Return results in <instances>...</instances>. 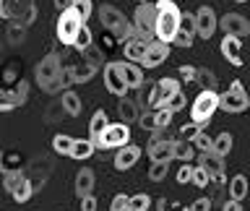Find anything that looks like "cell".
Listing matches in <instances>:
<instances>
[{"label":"cell","mask_w":250,"mask_h":211,"mask_svg":"<svg viewBox=\"0 0 250 211\" xmlns=\"http://www.w3.org/2000/svg\"><path fill=\"white\" fill-rule=\"evenodd\" d=\"M219 29L224 31V34H232V37H248L250 34V21L245 19L242 13H227L219 19Z\"/></svg>","instance_id":"obj_13"},{"label":"cell","mask_w":250,"mask_h":211,"mask_svg":"<svg viewBox=\"0 0 250 211\" xmlns=\"http://www.w3.org/2000/svg\"><path fill=\"white\" fill-rule=\"evenodd\" d=\"M0 16L11 21V0H0Z\"/></svg>","instance_id":"obj_54"},{"label":"cell","mask_w":250,"mask_h":211,"mask_svg":"<svg viewBox=\"0 0 250 211\" xmlns=\"http://www.w3.org/2000/svg\"><path fill=\"white\" fill-rule=\"evenodd\" d=\"M198 164L203 169L208 172L211 177H216V175H222L224 172V156H219L216 151H208V154H201V159H198Z\"/></svg>","instance_id":"obj_21"},{"label":"cell","mask_w":250,"mask_h":211,"mask_svg":"<svg viewBox=\"0 0 250 211\" xmlns=\"http://www.w3.org/2000/svg\"><path fill=\"white\" fill-rule=\"evenodd\" d=\"M185 105H188V99H185L183 89H180V91H177L175 97H172V99H169V102H167V105H164V107H167L169 112H180V109H185Z\"/></svg>","instance_id":"obj_44"},{"label":"cell","mask_w":250,"mask_h":211,"mask_svg":"<svg viewBox=\"0 0 250 211\" xmlns=\"http://www.w3.org/2000/svg\"><path fill=\"white\" fill-rule=\"evenodd\" d=\"M102 73H104V86H107L109 94H115V97H125V94H128L130 86L125 84L120 63H107V65L102 68Z\"/></svg>","instance_id":"obj_10"},{"label":"cell","mask_w":250,"mask_h":211,"mask_svg":"<svg viewBox=\"0 0 250 211\" xmlns=\"http://www.w3.org/2000/svg\"><path fill=\"white\" fill-rule=\"evenodd\" d=\"M94 42H91V29L89 26H83L81 29V34H78V39H76V50L78 52H83L86 50V47H91Z\"/></svg>","instance_id":"obj_47"},{"label":"cell","mask_w":250,"mask_h":211,"mask_svg":"<svg viewBox=\"0 0 250 211\" xmlns=\"http://www.w3.org/2000/svg\"><path fill=\"white\" fill-rule=\"evenodd\" d=\"M234 3H250V0H234Z\"/></svg>","instance_id":"obj_56"},{"label":"cell","mask_w":250,"mask_h":211,"mask_svg":"<svg viewBox=\"0 0 250 211\" xmlns=\"http://www.w3.org/2000/svg\"><path fill=\"white\" fill-rule=\"evenodd\" d=\"M81 58L86 60V63H91V65L94 68H104L107 65V63H104V52H102V50H97V47H86V50L81 52Z\"/></svg>","instance_id":"obj_34"},{"label":"cell","mask_w":250,"mask_h":211,"mask_svg":"<svg viewBox=\"0 0 250 211\" xmlns=\"http://www.w3.org/2000/svg\"><path fill=\"white\" fill-rule=\"evenodd\" d=\"M29 97V84L19 81L13 89H0V112H11V109L21 107Z\"/></svg>","instance_id":"obj_11"},{"label":"cell","mask_w":250,"mask_h":211,"mask_svg":"<svg viewBox=\"0 0 250 211\" xmlns=\"http://www.w3.org/2000/svg\"><path fill=\"white\" fill-rule=\"evenodd\" d=\"M180 78L188 81V84H195V81H198V70L190 68V65H183V68H180Z\"/></svg>","instance_id":"obj_51"},{"label":"cell","mask_w":250,"mask_h":211,"mask_svg":"<svg viewBox=\"0 0 250 211\" xmlns=\"http://www.w3.org/2000/svg\"><path fill=\"white\" fill-rule=\"evenodd\" d=\"M248 188H250V183H248L245 175H234L229 180V198L232 201H242L248 195Z\"/></svg>","instance_id":"obj_28"},{"label":"cell","mask_w":250,"mask_h":211,"mask_svg":"<svg viewBox=\"0 0 250 211\" xmlns=\"http://www.w3.org/2000/svg\"><path fill=\"white\" fill-rule=\"evenodd\" d=\"M193 164L190 162H183V167H180V172H177V183L180 185H185V183H190V180H193Z\"/></svg>","instance_id":"obj_49"},{"label":"cell","mask_w":250,"mask_h":211,"mask_svg":"<svg viewBox=\"0 0 250 211\" xmlns=\"http://www.w3.org/2000/svg\"><path fill=\"white\" fill-rule=\"evenodd\" d=\"M169 172V162H151V167H148V180L151 183H162L164 177H167Z\"/></svg>","instance_id":"obj_36"},{"label":"cell","mask_w":250,"mask_h":211,"mask_svg":"<svg viewBox=\"0 0 250 211\" xmlns=\"http://www.w3.org/2000/svg\"><path fill=\"white\" fill-rule=\"evenodd\" d=\"M156 211H190V206H183V203H175V201L159 198V201H156Z\"/></svg>","instance_id":"obj_46"},{"label":"cell","mask_w":250,"mask_h":211,"mask_svg":"<svg viewBox=\"0 0 250 211\" xmlns=\"http://www.w3.org/2000/svg\"><path fill=\"white\" fill-rule=\"evenodd\" d=\"M23 180H26V175H23L21 169H8V172H5V180H3V188H5L8 193H13L16 188L23 183Z\"/></svg>","instance_id":"obj_35"},{"label":"cell","mask_w":250,"mask_h":211,"mask_svg":"<svg viewBox=\"0 0 250 211\" xmlns=\"http://www.w3.org/2000/svg\"><path fill=\"white\" fill-rule=\"evenodd\" d=\"M128 206H130L133 211H146L148 206H151V195H148V193H136V195H130Z\"/></svg>","instance_id":"obj_39"},{"label":"cell","mask_w":250,"mask_h":211,"mask_svg":"<svg viewBox=\"0 0 250 211\" xmlns=\"http://www.w3.org/2000/svg\"><path fill=\"white\" fill-rule=\"evenodd\" d=\"M195 37H198L195 13H183V19H180V26H177V34H175V39H172V44H177V47H190Z\"/></svg>","instance_id":"obj_14"},{"label":"cell","mask_w":250,"mask_h":211,"mask_svg":"<svg viewBox=\"0 0 250 211\" xmlns=\"http://www.w3.org/2000/svg\"><path fill=\"white\" fill-rule=\"evenodd\" d=\"M193 156H195V146H193V141L175 138V159H180V162H193Z\"/></svg>","instance_id":"obj_29"},{"label":"cell","mask_w":250,"mask_h":211,"mask_svg":"<svg viewBox=\"0 0 250 211\" xmlns=\"http://www.w3.org/2000/svg\"><path fill=\"white\" fill-rule=\"evenodd\" d=\"M130 144V125L128 123H109L104 133L99 136L97 141V148H123V146H128Z\"/></svg>","instance_id":"obj_9"},{"label":"cell","mask_w":250,"mask_h":211,"mask_svg":"<svg viewBox=\"0 0 250 211\" xmlns=\"http://www.w3.org/2000/svg\"><path fill=\"white\" fill-rule=\"evenodd\" d=\"M169 58V44L167 42H162V39H154V42H148V50H146V58L141 65H146V68H156V65H162L164 60Z\"/></svg>","instance_id":"obj_16"},{"label":"cell","mask_w":250,"mask_h":211,"mask_svg":"<svg viewBox=\"0 0 250 211\" xmlns=\"http://www.w3.org/2000/svg\"><path fill=\"white\" fill-rule=\"evenodd\" d=\"M120 70H123V76H125V84L130 86V89H138L141 84H144V70H141L138 63H120Z\"/></svg>","instance_id":"obj_22"},{"label":"cell","mask_w":250,"mask_h":211,"mask_svg":"<svg viewBox=\"0 0 250 211\" xmlns=\"http://www.w3.org/2000/svg\"><path fill=\"white\" fill-rule=\"evenodd\" d=\"M70 5H73L76 11L83 16V21H89V19H91V13H94V0H73Z\"/></svg>","instance_id":"obj_43"},{"label":"cell","mask_w":250,"mask_h":211,"mask_svg":"<svg viewBox=\"0 0 250 211\" xmlns=\"http://www.w3.org/2000/svg\"><path fill=\"white\" fill-rule=\"evenodd\" d=\"M148 159L151 162H172L175 159V138H162L148 144Z\"/></svg>","instance_id":"obj_15"},{"label":"cell","mask_w":250,"mask_h":211,"mask_svg":"<svg viewBox=\"0 0 250 211\" xmlns=\"http://www.w3.org/2000/svg\"><path fill=\"white\" fill-rule=\"evenodd\" d=\"M23 39H26V23H21V21H13L11 26H8V42H13V44H21Z\"/></svg>","instance_id":"obj_37"},{"label":"cell","mask_w":250,"mask_h":211,"mask_svg":"<svg viewBox=\"0 0 250 211\" xmlns=\"http://www.w3.org/2000/svg\"><path fill=\"white\" fill-rule=\"evenodd\" d=\"M128 201H130V195H125V193H117L112 203H109V211H123L125 206H128Z\"/></svg>","instance_id":"obj_50"},{"label":"cell","mask_w":250,"mask_h":211,"mask_svg":"<svg viewBox=\"0 0 250 211\" xmlns=\"http://www.w3.org/2000/svg\"><path fill=\"white\" fill-rule=\"evenodd\" d=\"M60 105H62V112H65V115H70V117L81 115V97H78L76 91H62V97H60Z\"/></svg>","instance_id":"obj_27"},{"label":"cell","mask_w":250,"mask_h":211,"mask_svg":"<svg viewBox=\"0 0 250 211\" xmlns=\"http://www.w3.org/2000/svg\"><path fill=\"white\" fill-rule=\"evenodd\" d=\"M201 130H203V125H198V123L190 120V123H185L183 128H180V138H183V141H193Z\"/></svg>","instance_id":"obj_41"},{"label":"cell","mask_w":250,"mask_h":211,"mask_svg":"<svg viewBox=\"0 0 250 211\" xmlns=\"http://www.w3.org/2000/svg\"><path fill=\"white\" fill-rule=\"evenodd\" d=\"M232 144H234V138H232V133H219V136L214 138V151L219 156H227L232 151Z\"/></svg>","instance_id":"obj_33"},{"label":"cell","mask_w":250,"mask_h":211,"mask_svg":"<svg viewBox=\"0 0 250 211\" xmlns=\"http://www.w3.org/2000/svg\"><path fill=\"white\" fill-rule=\"evenodd\" d=\"M62 60H60V55L58 52H47L42 60L37 63V68H34V81L39 84V89H44V86H50L55 78H58L62 73Z\"/></svg>","instance_id":"obj_8"},{"label":"cell","mask_w":250,"mask_h":211,"mask_svg":"<svg viewBox=\"0 0 250 211\" xmlns=\"http://www.w3.org/2000/svg\"><path fill=\"white\" fill-rule=\"evenodd\" d=\"M99 21H102V26H104L107 31H112V34H115L117 39H123V42H125L128 37L136 34L133 23L125 21V16L117 11L115 5H102V8H99Z\"/></svg>","instance_id":"obj_4"},{"label":"cell","mask_w":250,"mask_h":211,"mask_svg":"<svg viewBox=\"0 0 250 211\" xmlns=\"http://www.w3.org/2000/svg\"><path fill=\"white\" fill-rule=\"evenodd\" d=\"M219 50H222V55L232 63L234 68H240V65H242V42H240V37L224 34L222 44H219Z\"/></svg>","instance_id":"obj_17"},{"label":"cell","mask_w":250,"mask_h":211,"mask_svg":"<svg viewBox=\"0 0 250 211\" xmlns=\"http://www.w3.org/2000/svg\"><path fill=\"white\" fill-rule=\"evenodd\" d=\"M248 109H250V107H248Z\"/></svg>","instance_id":"obj_58"},{"label":"cell","mask_w":250,"mask_h":211,"mask_svg":"<svg viewBox=\"0 0 250 211\" xmlns=\"http://www.w3.org/2000/svg\"><path fill=\"white\" fill-rule=\"evenodd\" d=\"M86 26L83 16L76 11L73 5L62 8L60 16H58V23H55V37L62 47H76V39L81 34V29Z\"/></svg>","instance_id":"obj_2"},{"label":"cell","mask_w":250,"mask_h":211,"mask_svg":"<svg viewBox=\"0 0 250 211\" xmlns=\"http://www.w3.org/2000/svg\"><path fill=\"white\" fill-rule=\"evenodd\" d=\"M250 107V97L245 91V86H242V81H232L229 89L219 94V109H224V112H245V109Z\"/></svg>","instance_id":"obj_6"},{"label":"cell","mask_w":250,"mask_h":211,"mask_svg":"<svg viewBox=\"0 0 250 211\" xmlns=\"http://www.w3.org/2000/svg\"><path fill=\"white\" fill-rule=\"evenodd\" d=\"M154 112H156V130L169 128V125H172V117H175V112H169L167 107H159V109H154Z\"/></svg>","instance_id":"obj_40"},{"label":"cell","mask_w":250,"mask_h":211,"mask_svg":"<svg viewBox=\"0 0 250 211\" xmlns=\"http://www.w3.org/2000/svg\"><path fill=\"white\" fill-rule=\"evenodd\" d=\"M133 29L141 39L154 42L156 39V3H141L133 16Z\"/></svg>","instance_id":"obj_5"},{"label":"cell","mask_w":250,"mask_h":211,"mask_svg":"<svg viewBox=\"0 0 250 211\" xmlns=\"http://www.w3.org/2000/svg\"><path fill=\"white\" fill-rule=\"evenodd\" d=\"M117 115H120V120L123 123H136L138 117H141V112H138V105L133 99H128V97H120V102H117Z\"/></svg>","instance_id":"obj_23"},{"label":"cell","mask_w":250,"mask_h":211,"mask_svg":"<svg viewBox=\"0 0 250 211\" xmlns=\"http://www.w3.org/2000/svg\"><path fill=\"white\" fill-rule=\"evenodd\" d=\"M190 211H211V198H195L190 203Z\"/></svg>","instance_id":"obj_52"},{"label":"cell","mask_w":250,"mask_h":211,"mask_svg":"<svg viewBox=\"0 0 250 211\" xmlns=\"http://www.w3.org/2000/svg\"><path fill=\"white\" fill-rule=\"evenodd\" d=\"M222 211H242V206H240V201H232V198H229V201L224 203Z\"/></svg>","instance_id":"obj_55"},{"label":"cell","mask_w":250,"mask_h":211,"mask_svg":"<svg viewBox=\"0 0 250 211\" xmlns=\"http://www.w3.org/2000/svg\"><path fill=\"white\" fill-rule=\"evenodd\" d=\"M180 8L175 0H156V39L172 44V39L177 34V26H180Z\"/></svg>","instance_id":"obj_1"},{"label":"cell","mask_w":250,"mask_h":211,"mask_svg":"<svg viewBox=\"0 0 250 211\" xmlns=\"http://www.w3.org/2000/svg\"><path fill=\"white\" fill-rule=\"evenodd\" d=\"M94 151H97V144H94L91 138H76L73 148H70V159L83 162V159H89V156H91Z\"/></svg>","instance_id":"obj_26"},{"label":"cell","mask_w":250,"mask_h":211,"mask_svg":"<svg viewBox=\"0 0 250 211\" xmlns=\"http://www.w3.org/2000/svg\"><path fill=\"white\" fill-rule=\"evenodd\" d=\"M193 146H195V151H201V154H208V151H214V138H211L206 130H201L198 136L193 138Z\"/></svg>","instance_id":"obj_38"},{"label":"cell","mask_w":250,"mask_h":211,"mask_svg":"<svg viewBox=\"0 0 250 211\" xmlns=\"http://www.w3.org/2000/svg\"><path fill=\"white\" fill-rule=\"evenodd\" d=\"M138 123H141V128H144V130L154 133L156 130V112H154V109H146V112L138 117Z\"/></svg>","instance_id":"obj_45"},{"label":"cell","mask_w":250,"mask_h":211,"mask_svg":"<svg viewBox=\"0 0 250 211\" xmlns=\"http://www.w3.org/2000/svg\"><path fill=\"white\" fill-rule=\"evenodd\" d=\"M68 70H70V76H73V84H86V81H91L94 73H97L99 68H94L91 63H86L83 58H78L76 63H70V65H68Z\"/></svg>","instance_id":"obj_20"},{"label":"cell","mask_w":250,"mask_h":211,"mask_svg":"<svg viewBox=\"0 0 250 211\" xmlns=\"http://www.w3.org/2000/svg\"><path fill=\"white\" fill-rule=\"evenodd\" d=\"M91 190H94V172L83 167L76 175V195H78V201L86 198V195H91Z\"/></svg>","instance_id":"obj_25"},{"label":"cell","mask_w":250,"mask_h":211,"mask_svg":"<svg viewBox=\"0 0 250 211\" xmlns=\"http://www.w3.org/2000/svg\"><path fill=\"white\" fill-rule=\"evenodd\" d=\"M195 26H198V37L201 39H211L219 29V16L211 5H201L195 11Z\"/></svg>","instance_id":"obj_12"},{"label":"cell","mask_w":250,"mask_h":211,"mask_svg":"<svg viewBox=\"0 0 250 211\" xmlns=\"http://www.w3.org/2000/svg\"><path fill=\"white\" fill-rule=\"evenodd\" d=\"M81 211H97V198H94V195L81 198Z\"/></svg>","instance_id":"obj_53"},{"label":"cell","mask_w":250,"mask_h":211,"mask_svg":"<svg viewBox=\"0 0 250 211\" xmlns=\"http://www.w3.org/2000/svg\"><path fill=\"white\" fill-rule=\"evenodd\" d=\"M216 109H219V91L216 89H203L190 105V120L198 123V125H206L211 117L216 115Z\"/></svg>","instance_id":"obj_3"},{"label":"cell","mask_w":250,"mask_h":211,"mask_svg":"<svg viewBox=\"0 0 250 211\" xmlns=\"http://www.w3.org/2000/svg\"><path fill=\"white\" fill-rule=\"evenodd\" d=\"M70 84H73V76H70V70H68V65H65V70H62V73L55 78L50 86H44L42 91H47V94H58V91L65 89V86H70Z\"/></svg>","instance_id":"obj_31"},{"label":"cell","mask_w":250,"mask_h":211,"mask_svg":"<svg viewBox=\"0 0 250 211\" xmlns=\"http://www.w3.org/2000/svg\"><path fill=\"white\" fill-rule=\"evenodd\" d=\"M198 84L203 89H216V76L211 70H198Z\"/></svg>","instance_id":"obj_48"},{"label":"cell","mask_w":250,"mask_h":211,"mask_svg":"<svg viewBox=\"0 0 250 211\" xmlns=\"http://www.w3.org/2000/svg\"><path fill=\"white\" fill-rule=\"evenodd\" d=\"M146 50H148V42L141 39L138 34H133V37H128L123 42V52H125V58H128L130 63H144Z\"/></svg>","instance_id":"obj_18"},{"label":"cell","mask_w":250,"mask_h":211,"mask_svg":"<svg viewBox=\"0 0 250 211\" xmlns=\"http://www.w3.org/2000/svg\"><path fill=\"white\" fill-rule=\"evenodd\" d=\"M138 159H141V148L133 146V144H128V146L117 148V154H115V169H117V172H128Z\"/></svg>","instance_id":"obj_19"},{"label":"cell","mask_w":250,"mask_h":211,"mask_svg":"<svg viewBox=\"0 0 250 211\" xmlns=\"http://www.w3.org/2000/svg\"><path fill=\"white\" fill-rule=\"evenodd\" d=\"M68 3H73V0H68Z\"/></svg>","instance_id":"obj_57"},{"label":"cell","mask_w":250,"mask_h":211,"mask_svg":"<svg viewBox=\"0 0 250 211\" xmlns=\"http://www.w3.org/2000/svg\"><path fill=\"white\" fill-rule=\"evenodd\" d=\"M73 144H76V138L65 136V133H58V136L52 138V151H55V154L70 156V148H73Z\"/></svg>","instance_id":"obj_30"},{"label":"cell","mask_w":250,"mask_h":211,"mask_svg":"<svg viewBox=\"0 0 250 211\" xmlns=\"http://www.w3.org/2000/svg\"><path fill=\"white\" fill-rule=\"evenodd\" d=\"M109 125V117H107V112L104 109H97V112L91 115V120H89V138L97 144L99 141V136L104 133V128Z\"/></svg>","instance_id":"obj_24"},{"label":"cell","mask_w":250,"mask_h":211,"mask_svg":"<svg viewBox=\"0 0 250 211\" xmlns=\"http://www.w3.org/2000/svg\"><path fill=\"white\" fill-rule=\"evenodd\" d=\"M180 91V81L177 78H172V76H164L159 78V81L154 84V89L148 91V97H146V107L148 109H159L164 107L167 102L175 97V94Z\"/></svg>","instance_id":"obj_7"},{"label":"cell","mask_w":250,"mask_h":211,"mask_svg":"<svg viewBox=\"0 0 250 211\" xmlns=\"http://www.w3.org/2000/svg\"><path fill=\"white\" fill-rule=\"evenodd\" d=\"M34 190H37L34 183H31V180L26 177V180H23V183H21L19 188H16V190H13L11 195H13V201H16V203H26V201L31 198V195H34Z\"/></svg>","instance_id":"obj_32"},{"label":"cell","mask_w":250,"mask_h":211,"mask_svg":"<svg viewBox=\"0 0 250 211\" xmlns=\"http://www.w3.org/2000/svg\"><path fill=\"white\" fill-rule=\"evenodd\" d=\"M190 183H193L195 188H208V183H211V175H208V172H206V169H203L201 164H198V167L193 169V180H190Z\"/></svg>","instance_id":"obj_42"}]
</instances>
